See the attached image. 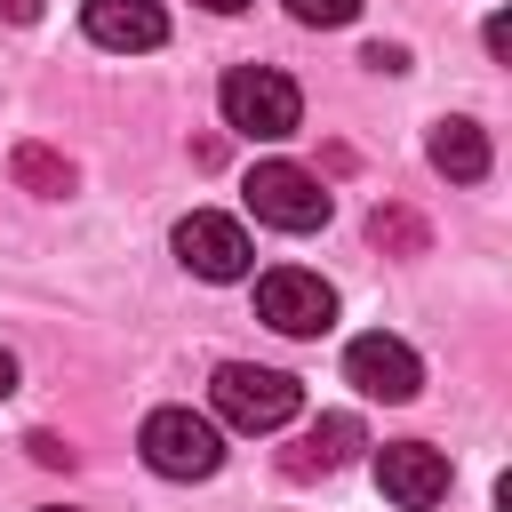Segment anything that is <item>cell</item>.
<instances>
[{"label": "cell", "mask_w": 512, "mask_h": 512, "mask_svg": "<svg viewBox=\"0 0 512 512\" xmlns=\"http://www.w3.org/2000/svg\"><path fill=\"white\" fill-rule=\"evenodd\" d=\"M216 104H224V128L232 136H256V144H280V136L304 128V96L272 64H232L224 88H216Z\"/></svg>", "instance_id": "1"}, {"label": "cell", "mask_w": 512, "mask_h": 512, "mask_svg": "<svg viewBox=\"0 0 512 512\" xmlns=\"http://www.w3.org/2000/svg\"><path fill=\"white\" fill-rule=\"evenodd\" d=\"M208 400H216V416L232 432H280L304 408V384L280 376V368H256V360H224L216 384H208Z\"/></svg>", "instance_id": "2"}, {"label": "cell", "mask_w": 512, "mask_h": 512, "mask_svg": "<svg viewBox=\"0 0 512 512\" xmlns=\"http://www.w3.org/2000/svg\"><path fill=\"white\" fill-rule=\"evenodd\" d=\"M136 448H144V464H152L160 480H208V472L224 464V432H216L200 408H152Z\"/></svg>", "instance_id": "3"}, {"label": "cell", "mask_w": 512, "mask_h": 512, "mask_svg": "<svg viewBox=\"0 0 512 512\" xmlns=\"http://www.w3.org/2000/svg\"><path fill=\"white\" fill-rule=\"evenodd\" d=\"M240 192H248V216L272 224V232H320V224H328V192H320V176L296 168V160H264V168H248Z\"/></svg>", "instance_id": "4"}, {"label": "cell", "mask_w": 512, "mask_h": 512, "mask_svg": "<svg viewBox=\"0 0 512 512\" xmlns=\"http://www.w3.org/2000/svg\"><path fill=\"white\" fill-rule=\"evenodd\" d=\"M256 320L280 328V336H328V328H336V288H328L320 272L280 264V272L256 280Z\"/></svg>", "instance_id": "5"}, {"label": "cell", "mask_w": 512, "mask_h": 512, "mask_svg": "<svg viewBox=\"0 0 512 512\" xmlns=\"http://www.w3.org/2000/svg\"><path fill=\"white\" fill-rule=\"evenodd\" d=\"M168 248H176L184 272H200V280H248V264H256L240 216H216V208H192V216L168 232Z\"/></svg>", "instance_id": "6"}, {"label": "cell", "mask_w": 512, "mask_h": 512, "mask_svg": "<svg viewBox=\"0 0 512 512\" xmlns=\"http://www.w3.org/2000/svg\"><path fill=\"white\" fill-rule=\"evenodd\" d=\"M344 376H352V384H360L368 400H392V408L424 392V360H416V352H408L400 336H384V328H376V336H352V344H344Z\"/></svg>", "instance_id": "7"}, {"label": "cell", "mask_w": 512, "mask_h": 512, "mask_svg": "<svg viewBox=\"0 0 512 512\" xmlns=\"http://www.w3.org/2000/svg\"><path fill=\"white\" fill-rule=\"evenodd\" d=\"M376 488L400 512H432L448 496V456L432 440H392V448H376Z\"/></svg>", "instance_id": "8"}, {"label": "cell", "mask_w": 512, "mask_h": 512, "mask_svg": "<svg viewBox=\"0 0 512 512\" xmlns=\"http://www.w3.org/2000/svg\"><path fill=\"white\" fill-rule=\"evenodd\" d=\"M80 32L96 48H160L168 16H160V0H80Z\"/></svg>", "instance_id": "9"}, {"label": "cell", "mask_w": 512, "mask_h": 512, "mask_svg": "<svg viewBox=\"0 0 512 512\" xmlns=\"http://www.w3.org/2000/svg\"><path fill=\"white\" fill-rule=\"evenodd\" d=\"M368 432H360V416H320V424H304L296 432V448L280 456V472L288 480H312V472H336V464H352V448H360Z\"/></svg>", "instance_id": "10"}, {"label": "cell", "mask_w": 512, "mask_h": 512, "mask_svg": "<svg viewBox=\"0 0 512 512\" xmlns=\"http://www.w3.org/2000/svg\"><path fill=\"white\" fill-rule=\"evenodd\" d=\"M424 152H432V168H440L448 184H480V176H488V128H480V120H440Z\"/></svg>", "instance_id": "11"}, {"label": "cell", "mask_w": 512, "mask_h": 512, "mask_svg": "<svg viewBox=\"0 0 512 512\" xmlns=\"http://www.w3.org/2000/svg\"><path fill=\"white\" fill-rule=\"evenodd\" d=\"M8 176H16L24 192H40V200H64V192L80 184V176H72V160H64V152H48V144H16V152H8Z\"/></svg>", "instance_id": "12"}, {"label": "cell", "mask_w": 512, "mask_h": 512, "mask_svg": "<svg viewBox=\"0 0 512 512\" xmlns=\"http://www.w3.org/2000/svg\"><path fill=\"white\" fill-rule=\"evenodd\" d=\"M368 240H376V248H400V256H416V248H424V224H416L408 208H376V216H368Z\"/></svg>", "instance_id": "13"}, {"label": "cell", "mask_w": 512, "mask_h": 512, "mask_svg": "<svg viewBox=\"0 0 512 512\" xmlns=\"http://www.w3.org/2000/svg\"><path fill=\"white\" fill-rule=\"evenodd\" d=\"M288 16H296V24L336 32V24H352V16H360V0H288Z\"/></svg>", "instance_id": "14"}, {"label": "cell", "mask_w": 512, "mask_h": 512, "mask_svg": "<svg viewBox=\"0 0 512 512\" xmlns=\"http://www.w3.org/2000/svg\"><path fill=\"white\" fill-rule=\"evenodd\" d=\"M360 64H368V72H408V48H384V40H376Z\"/></svg>", "instance_id": "15"}, {"label": "cell", "mask_w": 512, "mask_h": 512, "mask_svg": "<svg viewBox=\"0 0 512 512\" xmlns=\"http://www.w3.org/2000/svg\"><path fill=\"white\" fill-rule=\"evenodd\" d=\"M24 448H32V456H40V464H72V448H64V440H56V432H32V440H24Z\"/></svg>", "instance_id": "16"}, {"label": "cell", "mask_w": 512, "mask_h": 512, "mask_svg": "<svg viewBox=\"0 0 512 512\" xmlns=\"http://www.w3.org/2000/svg\"><path fill=\"white\" fill-rule=\"evenodd\" d=\"M480 40H488V56H512V16H488V32H480Z\"/></svg>", "instance_id": "17"}, {"label": "cell", "mask_w": 512, "mask_h": 512, "mask_svg": "<svg viewBox=\"0 0 512 512\" xmlns=\"http://www.w3.org/2000/svg\"><path fill=\"white\" fill-rule=\"evenodd\" d=\"M40 8H48V0H0V16H16V24H32Z\"/></svg>", "instance_id": "18"}, {"label": "cell", "mask_w": 512, "mask_h": 512, "mask_svg": "<svg viewBox=\"0 0 512 512\" xmlns=\"http://www.w3.org/2000/svg\"><path fill=\"white\" fill-rule=\"evenodd\" d=\"M8 392H16V360L0 352V400H8Z\"/></svg>", "instance_id": "19"}, {"label": "cell", "mask_w": 512, "mask_h": 512, "mask_svg": "<svg viewBox=\"0 0 512 512\" xmlns=\"http://www.w3.org/2000/svg\"><path fill=\"white\" fill-rule=\"evenodd\" d=\"M200 8H216V16H240V8H248V0H200Z\"/></svg>", "instance_id": "20"}, {"label": "cell", "mask_w": 512, "mask_h": 512, "mask_svg": "<svg viewBox=\"0 0 512 512\" xmlns=\"http://www.w3.org/2000/svg\"><path fill=\"white\" fill-rule=\"evenodd\" d=\"M40 512H64V504H40Z\"/></svg>", "instance_id": "21"}]
</instances>
